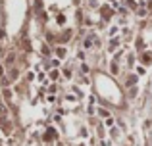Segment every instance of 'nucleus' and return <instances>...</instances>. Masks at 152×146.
<instances>
[{"label": "nucleus", "instance_id": "0eeeda50", "mask_svg": "<svg viewBox=\"0 0 152 146\" xmlns=\"http://www.w3.org/2000/svg\"><path fill=\"white\" fill-rule=\"evenodd\" d=\"M64 75H66V77H71V69L66 68V69H64Z\"/></svg>", "mask_w": 152, "mask_h": 146}, {"label": "nucleus", "instance_id": "1a4fd4ad", "mask_svg": "<svg viewBox=\"0 0 152 146\" xmlns=\"http://www.w3.org/2000/svg\"><path fill=\"white\" fill-rule=\"evenodd\" d=\"M0 77H4V69H2V65H0Z\"/></svg>", "mask_w": 152, "mask_h": 146}, {"label": "nucleus", "instance_id": "f257e3e1", "mask_svg": "<svg viewBox=\"0 0 152 146\" xmlns=\"http://www.w3.org/2000/svg\"><path fill=\"white\" fill-rule=\"evenodd\" d=\"M56 56H58V58H64V56H66V48H62V46H60V48H56Z\"/></svg>", "mask_w": 152, "mask_h": 146}, {"label": "nucleus", "instance_id": "6e6552de", "mask_svg": "<svg viewBox=\"0 0 152 146\" xmlns=\"http://www.w3.org/2000/svg\"><path fill=\"white\" fill-rule=\"evenodd\" d=\"M127 4H129L131 8H135V6H137V2H135V0H127Z\"/></svg>", "mask_w": 152, "mask_h": 146}, {"label": "nucleus", "instance_id": "f03ea898", "mask_svg": "<svg viewBox=\"0 0 152 146\" xmlns=\"http://www.w3.org/2000/svg\"><path fill=\"white\" fill-rule=\"evenodd\" d=\"M94 37H87V41H85V48H91V46L94 44V41H93Z\"/></svg>", "mask_w": 152, "mask_h": 146}, {"label": "nucleus", "instance_id": "423d86ee", "mask_svg": "<svg viewBox=\"0 0 152 146\" xmlns=\"http://www.w3.org/2000/svg\"><path fill=\"white\" fill-rule=\"evenodd\" d=\"M98 112H100V115H102V117H108V115H110V113H108L106 110H98Z\"/></svg>", "mask_w": 152, "mask_h": 146}, {"label": "nucleus", "instance_id": "20e7f679", "mask_svg": "<svg viewBox=\"0 0 152 146\" xmlns=\"http://www.w3.org/2000/svg\"><path fill=\"white\" fill-rule=\"evenodd\" d=\"M4 96H6V98H8V102H10V98H12V94H10V90H8V89H6V90H4Z\"/></svg>", "mask_w": 152, "mask_h": 146}, {"label": "nucleus", "instance_id": "7ed1b4c3", "mask_svg": "<svg viewBox=\"0 0 152 146\" xmlns=\"http://www.w3.org/2000/svg\"><path fill=\"white\" fill-rule=\"evenodd\" d=\"M145 71H146V69L142 68V65H139V68H137V73H139V75H145Z\"/></svg>", "mask_w": 152, "mask_h": 146}, {"label": "nucleus", "instance_id": "39448f33", "mask_svg": "<svg viewBox=\"0 0 152 146\" xmlns=\"http://www.w3.org/2000/svg\"><path fill=\"white\" fill-rule=\"evenodd\" d=\"M112 73H118V64H115V62L112 64Z\"/></svg>", "mask_w": 152, "mask_h": 146}]
</instances>
